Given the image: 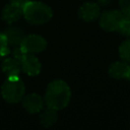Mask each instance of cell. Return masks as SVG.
Wrapping results in <instances>:
<instances>
[{"mask_svg": "<svg viewBox=\"0 0 130 130\" xmlns=\"http://www.w3.org/2000/svg\"><path fill=\"white\" fill-rule=\"evenodd\" d=\"M71 99V89L66 81L54 79L47 85L45 91V104L48 108L60 111L65 109Z\"/></svg>", "mask_w": 130, "mask_h": 130, "instance_id": "cell-1", "label": "cell"}, {"mask_svg": "<svg viewBox=\"0 0 130 130\" xmlns=\"http://www.w3.org/2000/svg\"><path fill=\"white\" fill-rule=\"evenodd\" d=\"M22 16L30 24L42 25L52 19L53 10L44 2L29 0L22 7Z\"/></svg>", "mask_w": 130, "mask_h": 130, "instance_id": "cell-2", "label": "cell"}, {"mask_svg": "<svg viewBox=\"0 0 130 130\" xmlns=\"http://www.w3.org/2000/svg\"><path fill=\"white\" fill-rule=\"evenodd\" d=\"M25 93V86L19 76L7 77L1 85V96L9 104L19 103Z\"/></svg>", "mask_w": 130, "mask_h": 130, "instance_id": "cell-3", "label": "cell"}, {"mask_svg": "<svg viewBox=\"0 0 130 130\" xmlns=\"http://www.w3.org/2000/svg\"><path fill=\"white\" fill-rule=\"evenodd\" d=\"M126 17L121 10H107L100 14V26L106 31H117L120 21Z\"/></svg>", "mask_w": 130, "mask_h": 130, "instance_id": "cell-4", "label": "cell"}, {"mask_svg": "<svg viewBox=\"0 0 130 130\" xmlns=\"http://www.w3.org/2000/svg\"><path fill=\"white\" fill-rule=\"evenodd\" d=\"M20 48L25 52L29 54H38L46 50L47 48V41L45 38L39 35H28L24 36Z\"/></svg>", "mask_w": 130, "mask_h": 130, "instance_id": "cell-5", "label": "cell"}, {"mask_svg": "<svg viewBox=\"0 0 130 130\" xmlns=\"http://www.w3.org/2000/svg\"><path fill=\"white\" fill-rule=\"evenodd\" d=\"M20 68L28 76H37L42 70V64L35 54L25 53L20 60Z\"/></svg>", "mask_w": 130, "mask_h": 130, "instance_id": "cell-6", "label": "cell"}, {"mask_svg": "<svg viewBox=\"0 0 130 130\" xmlns=\"http://www.w3.org/2000/svg\"><path fill=\"white\" fill-rule=\"evenodd\" d=\"M44 104H45L44 99L39 93H36V92L23 95L21 100V105L23 109L28 114H31V115L40 113L44 109Z\"/></svg>", "mask_w": 130, "mask_h": 130, "instance_id": "cell-7", "label": "cell"}, {"mask_svg": "<svg viewBox=\"0 0 130 130\" xmlns=\"http://www.w3.org/2000/svg\"><path fill=\"white\" fill-rule=\"evenodd\" d=\"M100 14L101 7L100 4L95 2H85L77 10L78 17L85 22H91L95 20L100 17Z\"/></svg>", "mask_w": 130, "mask_h": 130, "instance_id": "cell-8", "label": "cell"}, {"mask_svg": "<svg viewBox=\"0 0 130 130\" xmlns=\"http://www.w3.org/2000/svg\"><path fill=\"white\" fill-rule=\"evenodd\" d=\"M109 75L115 79L130 80V65L126 61H116L110 65Z\"/></svg>", "mask_w": 130, "mask_h": 130, "instance_id": "cell-9", "label": "cell"}, {"mask_svg": "<svg viewBox=\"0 0 130 130\" xmlns=\"http://www.w3.org/2000/svg\"><path fill=\"white\" fill-rule=\"evenodd\" d=\"M22 16V8L9 2L7 3L1 12V18L3 21H5L8 24H12L20 19Z\"/></svg>", "mask_w": 130, "mask_h": 130, "instance_id": "cell-10", "label": "cell"}, {"mask_svg": "<svg viewBox=\"0 0 130 130\" xmlns=\"http://www.w3.org/2000/svg\"><path fill=\"white\" fill-rule=\"evenodd\" d=\"M1 70L2 72L7 76V77H12V76H19L21 72L20 68V63L18 60H16L14 57L11 55L7 56L4 58L1 64Z\"/></svg>", "mask_w": 130, "mask_h": 130, "instance_id": "cell-11", "label": "cell"}, {"mask_svg": "<svg viewBox=\"0 0 130 130\" xmlns=\"http://www.w3.org/2000/svg\"><path fill=\"white\" fill-rule=\"evenodd\" d=\"M8 45L9 46H13V47H18L20 46L23 38H24V34L23 30L19 27L16 26H10L7 29H5L4 31Z\"/></svg>", "mask_w": 130, "mask_h": 130, "instance_id": "cell-12", "label": "cell"}, {"mask_svg": "<svg viewBox=\"0 0 130 130\" xmlns=\"http://www.w3.org/2000/svg\"><path fill=\"white\" fill-rule=\"evenodd\" d=\"M40 113H41L40 114V123L45 128H49V127L53 126L58 120L57 110L47 107V109H45V110L43 109Z\"/></svg>", "mask_w": 130, "mask_h": 130, "instance_id": "cell-13", "label": "cell"}, {"mask_svg": "<svg viewBox=\"0 0 130 130\" xmlns=\"http://www.w3.org/2000/svg\"><path fill=\"white\" fill-rule=\"evenodd\" d=\"M118 53L120 58L123 61H126L128 63H130V38L123 41L118 49Z\"/></svg>", "mask_w": 130, "mask_h": 130, "instance_id": "cell-14", "label": "cell"}, {"mask_svg": "<svg viewBox=\"0 0 130 130\" xmlns=\"http://www.w3.org/2000/svg\"><path fill=\"white\" fill-rule=\"evenodd\" d=\"M11 51L9 49V45L4 32H0V59L3 57H7L10 55Z\"/></svg>", "mask_w": 130, "mask_h": 130, "instance_id": "cell-15", "label": "cell"}, {"mask_svg": "<svg viewBox=\"0 0 130 130\" xmlns=\"http://www.w3.org/2000/svg\"><path fill=\"white\" fill-rule=\"evenodd\" d=\"M119 7L121 12L130 18V0H119Z\"/></svg>", "mask_w": 130, "mask_h": 130, "instance_id": "cell-16", "label": "cell"}, {"mask_svg": "<svg viewBox=\"0 0 130 130\" xmlns=\"http://www.w3.org/2000/svg\"><path fill=\"white\" fill-rule=\"evenodd\" d=\"M29 0H9V2H11V3H13V4H15V5H17V6H19V7H23L25 4H26V2H28Z\"/></svg>", "mask_w": 130, "mask_h": 130, "instance_id": "cell-17", "label": "cell"}, {"mask_svg": "<svg viewBox=\"0 0 130 130\" xmlns=\"http://www.w3.org/2000/svg\"><path fill=\"white\" fill-rule=\"evenodd\" d=\"M112 2V0H98V3L103 6H107Z\"/></svg>", "mask_w": 130, "mask_h": 130, "instance_id": "cell-18", "label": "cell"}, {"mask_svg": "<svg viewBox=\"0 0 130 130\" xmlns=\"http://www.w3.org/2000/svg\"><path fill=\"white\" fill-rule=\"evenodd\" d=\"M128 38H130V31H129V35H128Z\"/></svg>", "mask_w": 130, "mask_h": 130, "instance_id": "cell-19", "label": "cell"}]
</instances>
